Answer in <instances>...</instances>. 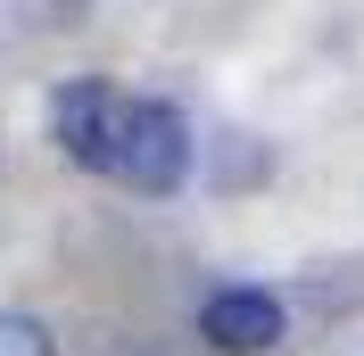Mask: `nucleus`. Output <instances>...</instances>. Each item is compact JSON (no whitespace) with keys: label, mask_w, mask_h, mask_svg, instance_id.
<instances>
[{"label":"nucleus","mask_w":364,"mask_h":356,"mask_svg":"<svg viewBox=\"0 0 364 356\" xmlns=\"http://www.w3.org/2000/svg\"><path fill=\"white\" fill-rule=\"evenodd\" d=\"M331 356H364V340H340V348H331Z\"/></svg>","instance_id":"7"},{"label":"nucleus","mask_w":364,"mask_h":356,"mask_svg":"<svg viewBox=\"0 0 364 356\" xmlns=\"http://www.w3.org/2000/svg\"><path fill=\"white\" fill-rule=\"evenodd\" d=\"M240 182H265V141L224 133V150H215V191H240Z\"/></svg>","instance_id":"4"},{"label":"nucleus","mask_w":364,"mask_h":356,"mask_svg":"<svg viewBox=\"0 0 364 356\" xmlns=\"http://www.w3.org/2000/svg\"><path fill=\"white\" fill-rule=\"evenodd\" d=\"M199 332H207V348H224V356H265L282 340V298L273 290H215L199 307Z\"/></svg>","instance_id":"3"},{"label":"nucleus","mask_w":364,"mask_h":356,"mask_svg":"<svg viewBox=\"0 0 364 356\" xmlns=\"http://www.w3.org/2000/svg\"><path fill=\"white\" fill-rule=\"evenodd\" d=\"M33 25H83V0H25Z\"/></svg>","instance_id":"6"},{"label":"nucleus","mask_w":364,"mask_h":356,"mask_svg":"<svg viewBox=\"0 0 364 356\" xmlns=\"http://www.w3.org/2000/svg\"><path fill=\"white\" fill-rule=\"evenodd\" d=\"M50 125H58V150L91 174H116V150H124V125H133V100H116L108 83H58L50 100Z\"/></svg>","instance_id":"2"},{"label":"nucleus","mask_w":364,"mask_h":356,"mask_svg":"<svg viewBox=\"0 0 364 356\" xmlns=\"http://www.w3.org/2000/svg\"><path fill=\"white\" fill-rule=\"evenodd\" d=\"M0 356H58V340H50V323H42V315L0 307Z\"/></svg>","instance_id":"5"},{"label":"nucleus","mask_w":364,"mask_h":356,"mask_svg":"<svg viewBox=\"0 0 364 356\" xmlns=\"http://www.w3.org/2000/svg\"><path fill=\"white\" fill-rule=\"evenodd\" d=\"M191 174V125H182L174 100H133V125H124V150H116V182H133L149 199L182 191Z\"/></svg>","instance_id":"1"}]
</instances>
